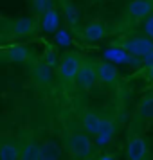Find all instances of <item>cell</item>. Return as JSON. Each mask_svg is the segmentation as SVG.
<instances>
[{
    "mask_svg": "<svg viewBox=\"0 0 153 160\" xmlns=\"http://www.w3.org/2000/svg\"><path fill=\"white\" fill-rule=\"evenodd\" d=\"M95 68H97V79L101 81L103 85L115 87L119 83V72H117L114 63H110V61H97Z\"/></svg>",
    "mask_w": 153,
    "mask_h": 160,
    "instance_id": "cell-6",
    "label": "cell"
},
{
    "mask_svg": "<svg viewBox=\"0 0 153 160\" xmlns=\"http://www.w3.org/2000/svg\"><path fill=\"white\" fill-rule=\"evenodd\" d=\"M67 148H69V151L72 153L74 157L85 158V157H88L92 153V140H90V137L87 133L74 131L67 138Z\"/></svg>",
    "mask_w": 153,
    "mask_h": 160,
    "instance_id": "cell-2",
    "label": "cell"
},
{
    "mask_svg": "<svg viewBox=\"0 0 153 160\" xmlns=\"http://www.w3.org/2000/svg\"><path fill=\"white\" fill-rule=\"evenodd\" d=\"M146 76H148V79H153V65L146 68Z\"/></svg>",
    "mask_w": 153,
    "mask_h": 160,
    "instance_id": "cell-26",
    "label": "cell"
},
{
    "mask_svg": "<svg viewBox=\"0 0 153 160\" xmlns=\"http://www.w3.org/2000/svg\"><path fill=\"white\" fill-rule=\"evenodd\" d=\"M144 34L153 40V15L148 16V18L144 20Z\"/></svg>",
    "mask_w": 153,
    "mask_h": 160,
    "instance_id": "cell-24",
    "label": "cell"
},
{
    "mask_svg": "<svg viewBox=\"0 0 153 160\" xmlns=\"http://www.w3.org/2000/svg\"><path fill=\"white\" fill-rule=\"evenodd\" d=\"M137 112H139V117H142V119H153V94L144 95L139 101Z\"/></svg>",
    "mask_w": 153,
    "mask_h": 160,
    "instance_id": "cell-18",
    "label": "cell"
},
{
    "mask_svg": "<svg viewBox=\"0 0 153 160\" xmlns=\"http://www.w3.org/2000/svg\"><path fill=\"white\" fill-rule=\"evenodd\" d=\"M126 13L133 20H144L153 15V0H130Z\"/></svg>",
    "mask_w": 153,
    "mask_h": 160,
    "instance_id": "cell-5",
    "label": "cell"
},
{
    "mask_svg": "<svg viewBox=\"0 0 153 160\" xmlns=\"http://www.w3.org/2000/svg\"><path fill=\"white\" fill-rule=\"evenodd\" d=\"M61 158V146L56 140L47 138L40 144V160H59Z\"/></svg>",
    "mask_w": 153,
    "mask_h": 160,
    "instance_id": "cell-11",
    "label": "cell"
},
{
    "mask_svg": "<svg viewBox=\"0 0 153 160\" xmlns=\"http://www.w3.org/2000/svg\"><path fill=\"white\" fill-rule=\"evenodd\" d=\"M105 56L110 59V63H124V61H131L133 63V59L130 58V54L123 49H108V51L105 52Z\"/></svg>",
    "mask_w": 153,
    "mask_h": 160,
    "instance_id": "cell-19",
    "label": "cell"
},
{
    "mask_svg": "<svg viewBox=\"0 0 153 160\" xmlns=\"http://www.w3.org/2000/svg\"><path fill=\"white\" fill-rule=\"evenodd\" d=\"M43 63L45 65H49L51 68H54V67H59V59L58 56H56V52L52 51V49H47L43 54Z\"/></svg>",
    "mask_w": 153,
    "mask_h": 160,
    "instance_id": "cell-22",
    "label": "cell"
},
{
    "mask_svg": "<svg viewBox=\"0 0 153 160\" xmlns=\"http://www.w3.org/2000/svg\"><path fill=\"white\" fill-rule=\"evenodd\" d=\"M114 133H115V122H114V119L112 117H103L99 133L95 135V142L99 146H106L112 140Z\"/></svg>",
    "mask_w": 153,
    "mask_h": 160,
    "instance_id": "cell-10",
    "label": "cell"
},
{
    "mask_svg": "<svg viewBox=\"0 0 153 160\" xmlns=\"http://www.w3.org/2000/svg\"><path fill=\"white\" fill-rule=\"evenodd\" d=\"M34 31V20L33 18H18L13 23V34L15 36H29Z\"/></svg>",
    "mask_w": 153,
    "mask_h": 160,
    "instance_id": "cell-14",
    "label": "cell"
},
{
    "mask_svg": "<svg viewBox=\"0 0 153 160\" xmlns=\"http://www.w3.org/2000/svg\"><path fill=\"white\" fill-rule=\"evenodd\" d=\"M99 160H115V158H114V157H110V155H106V157H101Z\"/></svg>",
    "mask_w": 153,
    "mask_h": 160,
    "instance_id": "cell-27",
    "label": "cell"
},
{
    "mask_svg": "<svg viewBox=\"0 0 153 160\" xmlns=\"http://www.w3.org/2000/svg\"><path fill=\"white\" fill-rule=\"evenodd\" d=\"M81 65H83V61H81V58L78 56V54H65V56H63V59L59 61L58 76L63 81H67V83L76 81Z\"/></svg>",
    "mask_w": 153,
    "mask_h": 160,
    "instance_id": "cell-3",
    "label": "cell"
},
{
    "mask_svg": "<svg viewBox=\"0 0 153 160\" xmlns=\"http://www.w3.org/2000/svg\"><path fill=\"white\" fill-rule=\"evenodd\" d=\"M59 27V13L56 9H51L47 11L43 16H42V29L45 32H56Z\"/></svg>",
    "mask_w": 153,
    "mask_h": 160,
    "instance_id": "cell-13",
    "label": "cell"
},
{
    "mask_svg": "<svg viewBox=\"0 0 153 160\" xmlns=\"http://www.w3.org/2000/svg\"><path fill=\"white\" fill-rule=\"evenodd\" d=\"M101 121L103 117L97 113V112H92V110H88L83 113L81 117V124H83V130L87 135H97L99 133V128H101Z\"/></svg>",
    "mask_w": 153,
    "mask_h": 160,
    "instance_id": "cell-7",
    "label": "cell"
},
{
    "mask_svg": "<svg viewBox=\"0 0 153 160\" xmlns=\"http://www.w3.org/2000/svg\"><path fill=\"white\" fill-rule=\"evenodd\" d=\"M144 63H146V67H151L153 65V52L148 56V58H144Z\"/></svg>",
    "mask_w": 153,
    "mask_h": 160,
    "instance_id": "cell-25",
    "label": "cell"
},
{
    "mask_svg": "<svg viewBox=\"0 0 153 160\" xmlns=\"http://www.w3.org/2000/svg\"><path fill=\"white\" fill-rule=\"evenodd\" d=\"M20 153H22V149H18L15 142L0 144V160H20Z\"/></svg>",
    "mask_w": 153,
    "mask_h": 160,
    "instance_id": "cell-15",
    "label": "cell"
},
{
    "mask_svg": "<svg viewBox=\"0 0 153 160\" xmlns=\"http://www.w3.org/2000/svg\"><path fill=\"white\" fill-rule=\"evenodd\" d=\"M54 42H56L59 47H69V45H70V36H69L67 31H58V32L54 34Z\"/></svg>",
    "mask_w": 153,
    "mask_h": 160,
    "instance_id": "cell-23",
    "label": "cell"
},
{
    "mask_svg": "<svg viewBox=\"0 0 153 160\" xmlns=\"http://www.w3.org/2000/svg\"><path fill=\"white\" fill-rule=\"evenodd\" d=\"M31 6H33V9L36 11V13H40V15H45L47 11H51L52 8V0H29Z\"/></svg>",
    "mask_w": 153,
    "mask_h": 160,
    "instance_id": "cell-21",
    "label": "cell"
},
{
    "mask_svg": "<svg viewBox=\"0 0 153 160\" xmlns=\"http://www.w3.org/2000/svg\"><path fill=\"white\" fill-rule=\"evenodd\" d=\"M97 81L99 79H97V68H95V65L90 63V61H83L79 72H78V78H76L78 87L83 88V90H90Z\"/></svg>",
    "mask_w": 153,
    "mask_h": 160,
    "instance_id": "cell-4",
    "label": "cell"
},
{
    "mask_svg": "<svg viewBox=\"0 0 153 160\" xmlns=\"http://www.w3.org/2000/svg\"><path fill=\"white\" fill-rule=\"evenodd\" d=\"M8 58L11 59V61H15V63H25V61H29L31 52L25 45H15V47L9 49Z\"/></svg>",
    "mask_w": 153,
    "mask_h": 160,
    "instance_id": "cell-16",
    "label": "cell"
},
{
    "mask_svg": "<svg viewBox=\"0 0 153 160\" xmlns=\"http://www.w3.org/2000/svg\"><path fill=\"white\" fill-rule=\"evenodd\" d=\"M65 16H67V22L70 23V25H78V22H79V13H78V9H76V6H72V4H69L67 2L65 4Z\"/></svg>",
    "mask_w": 153,
    "mask_h": 160,
    "instance_id": "cell-20",
    "label": "cell"
},
{
    "mask_svg": "<svg viewBox=\"0 0 153 160\" xmlns=\"http://www.w3.org/2000/svg\"><path fill=\"white\" fill-rule=\"evenodd\" d=\"M146 142L139 135H133L128 140V160H144L146 158Z\"/></svg>",
    "mask_w": 153,
    "mask_h": 160,
    "instance_id": "cell-8",
    "label": "cell"
},
{
    "mask_svg": "<svg viewBox=\"0 0 153 160\" xmlns=\"http://www.w3.org/2000/svg\"><path fill=\"white\" fill-rule=\"evenodd\" d=\"M105 36H106V25L103 22H99V20H94V22L87 23L85 29H83V38L87 42H99Z\"/></svg>",
    "mask_w": 153,
    "mask_h": 160,
    "instance_id": "cell-9",
    "label": "cell"
},
{
    "mask_svg": "<svg viewBox=\"0 0 153 160\" xmlns=\"http://www.w3.org/2000/svg\"><path fill=\"white\" fill-rule=\"evenodd\" d=\"M33 78H34V83H36V85H40V87H47V85H51L52 83L54 74H52L51 67L45 65L43 61H42V63L34 65V68H33Z\"/></svg>",
    "mask_w": 153,
    "mask_h": 160,
    "instance_id": "cell-12",
    "label": "cell"
},
{
    "mask_svg": "<svg viewBox=\"0 0 153 160\" xmlns=\"http://www.w3.org/2000/svg\"><path fill=\"white\" fill-rule=\"evenodd\" d=\"M20 160H40V144L34 140H27L22 148Z\"/></svg>",
    "mask_w": 153,
    "mask_h": 160,
    "instance_id": "cell-17",
    "label": "cell"
},
{
    "mask_svg": "<svg viewBox=\"0 0 153 160\" xmlns=\"http://www.w3.org/2000/svg\"><path fill=\"white\" fill-rule=\"evenodd\" d=\"M121 49L126 51L130 56H135V58H148L153 52V40L148 36L130 38V40H124L121 43Z\"/></svg>",
    "mask_w": 153,
    "mask_h": 160,
    "instance_id": "cell-1",
    "label": "cell"
}]
</instances>
